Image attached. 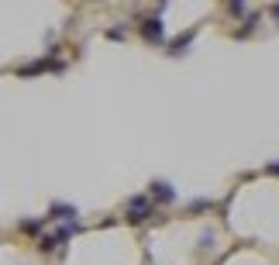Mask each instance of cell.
Listing matches in <instances>:
<instances>
[{
  "label": "cell",
  "mask_w": 279,
  "mask_h": 265,
  "mask_svg": "<svg viewBox=\"0 0 279 265\" xmlns=\"http://www.w3.org/2000/svg\"><path fill=\"white\" fill-rule=\"evenodd\" d=\"M152 217V207L145 196H131L128 200V224H145Z\"/></svg>",
  "instance_id": "cell-1"
},
{
  "label": "cell",
  "mask_w": 279,
  "mask_h": 265,
  "mask_svg": "<svg viewBox=\"0 0 279 265\" xmlns=\"http://www.w3.org/2000/svg\"><path fill=\"white\" fill-rule=\"evenodd\" d=\"M141 35H145V42H152V45H159L165 38V31H162V21L159 17H145L141 21Z\"/></svg>",
  "instance_id": "cell-2"
},
{
  "label": "cell",
  "mask_w": 279,
  "mask_h": 265,
  "mask_svg": "<svg viewBox=\"0 0 279 265\" xmlns=\"http://www.w3.org/2000/svg\"><path fill=\"white\" fill-rule=\"evenodd\" d=\"M148 190H152V200H159V203H173V200H176V193H173V186H169V183H152Z\"/></svg>",
  "instance_id": "cell-3"
},
{
  "label": "cell",
  "mask_w": 279,
  "mask_h": 265,
  "mask_svg": "<svg viewBox=\"0 0 279 265\" xmlns=\"http://www.w3.org/2000/svg\"><path fill=\"white\" fill-rule=\"evenodd\" d=\"M193 35H197V31H186V35H179V38H176V42H173V55H179V52H183V48L190 45V42H193Z\"/></svg>",
  "instance_id": "cell-4"
},
{
  "label": "cell",
  "mask_w": 279,
  "mask_h": 265,
  "mask_svg": "<svg viewBox=\"0 0 279 265\" xmlns=\"http://www.w3.org/2000/svg\"><path fill=\"white\" fill-rule=\"evenodd\" d=\"M48 217H76V207H62V203H55V207L48 210Z\"/></svg>",
  "instance_id": "cell-5"
},
{
  "label": "cell",
  "mask_w": 279,
  "mask_h": 265,
  "mask_svg": "<svg viewBox=\"0 0 279 265\" xmlns=\"http://www.w3.org/2000/svg\"><path fill=\"white\" fill-rule=\"evenodd\" d=\"M55 244H62V241H59V234H45V238L38 241V252H52Z\"/></svg>",
  "instance_id": "cell-6"
},
{
  "label": "cell",
  "mask_w": 279,
  "mask_h": 265,
  "mask_svg": "<svg viewBox=\"0 0 279 265\" xmlns=\"http://www.w3.org/2000/svg\"><path fill=\"white\" fill-rule=\"evenodd\" d=\"M228 11H231V14H245V4H238V0H231V4H228Z\"/></svg>",
  "instance_id": "cell-7"
},
{
  "label": "cell",
  "mask_w": 279,
  "mask_h": 265,
  "mask_svg": "<svg viewBox=\"0 0 279 265\" xmlns=\"http://www.w3.org/2000/svg\"><path fill=\"white\" fill-rule=\"evenodd\" d=\"M266 173H272V176H279V162H272V165H266Z\"/></svg>",
  "instance_id": "cell-8"
},
{
  "label": "cell",
  "mask_w": 279,
  "mask_h": 265,
  "mask_svg": "<svg viewBox=\"0 0 279 265\" xmlns=\"http://www.w3.org/2000/svg\"><path fill=\"white\" fill-rule=\"evenodd\" d=\"M272 14H276V17H279V4H272Z\"/></svg>",
  "instance_id": "cell-9"
}]
</instances>
